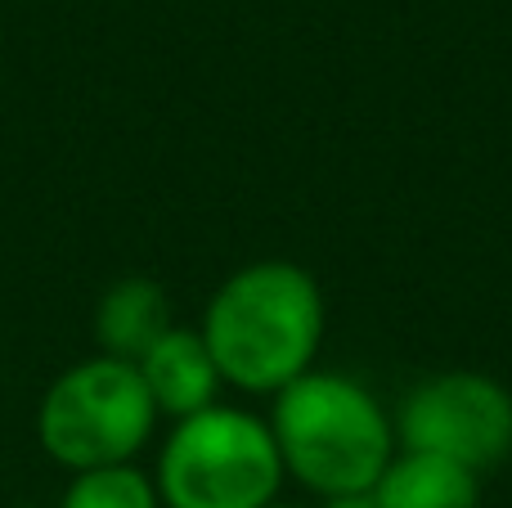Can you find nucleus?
I'll use <instances>...</instances> for the list:
<instances>
[{"mask_svg":"<svg viewBox=\"0 0 512 508\" xmlns=\"http://www.w3.org/2000/svg\"><path fill=\"white\" fill-rule=\"evenodd\" d=\"M373 495H378V508H477L481 477L441 455L396 450Z\"/></svg>","mask_w":512,"mask_h":508,"instance_id":"nucleus-8","label":"nucleus"},{"mask_svg":"<svg viewBox=\"0 0 512 508\" xmlns=\"http://www.w3.org/2000/svg\"><path fill=\"white\" fill-rule=\"evenodd\" d=\"M14 508H45V504H14Z\"/></svg>","mask_w":512,"mask_h":508,"instance_id":"nucleus-12","label":"nucleus"},{"mask_svg":"<svg viewBox=\"0 0 512 508\" xmlns=\"http://www.w3.org/2000/svg\"><path fill=\"white\" fill-rule=\"evenodd\" d=\"M54 508H162V500L153 473H144L140 464H113L72 473Z\"/></svg>","mask_w":512,"mask_h":508,"instance_id":"nucleus-9","label":"nucleus"},{"mask_svg":"<svg viewBox=\"0 0 512 508\" xmlns=\"http://www.w3.org/2000/svg\"><path fill=\"white\" fill-rule=\"evenodd\" d=\"M167 329H176V311H171V297L158 279L122 275L99 293V302H95L99 356L131 360L135 365Z\"/></svg>","mask_w":512,"mask_h":508,"instance_id":"nucleus-7","label":"nucleus"},{"mask_svg":"<svg viewBox=\"0 0 512 508\" xmlns=\"http://www.w3.org/2000/svg\"><path fill=\"white\" fill-rule=\"evenodd\" d=\"M162 414L131 360L86 356L68 365L36 405V441L63 473L135 464Z\"/></svg>","mask_w":512,"mask_h":508,"instance_id":"nucleus-4","label":"nucleus"},{"mask_svg":"<svg viewBox=\"0 0 512 508\" xmlns=\"http://www.w3.org/2000/svg\"><path fill=\"white\" fill-rule=\"evenodd\" d=\"M283 482L265 414L225 401L171 423L153 464L162 508H270Z\"/></svg>","mask_w":512,"mask_h":508,"instance_id":"nucleus-3","label":"nucleus"},{"mask_svg":"<svg viewBox=\"0 0 512 508\" xmlns=\"http://www.w3.org/2000/svg\"><path fill=\"white\" fill-rule=\"evenodd\" d=\"M265 423L279 446L283 477L315 500L373 491L400 450L387 405L360 378L319 365L270 396Z\"/></svg>","mask_w":512,"mask_h":508,"instance_id":"nucleus-2","label":"nucleus"},{"mask_svg":"<svg viewBox=\"0 0 512 508\" xmlns=\"http://www.w3.org/2000/svg\"><path fill=\"white\" fill-rule=\"evenodd\" d=\"M270 508H306V504H283V500H274Z\"/></svg>","mask_w":512,"mask_h":508,"instance_id":"nucleus-11","label":"nucleus"},{"mask_svg":"<svg viewBox=\"0 0 512 508\" xmlns=\"http://www.w3.org/2000/svg\"><path fill=\"white\" fill-rule=\"evenodd\" d=\"M400 450L441 455L490 473L512 455V392L477 369H445L414 383L391 410Z\"/></svg>","mask_w":512,"mask_h":508,"instance_id":"nucleus-5","label":"nucleus"},{"mask_svg":"<svg viewBox=\"0 0 512 508\" xmlns=\"http://www.w3.org/2000/svg\"><path fill=\"white\" fill-rule=\"evenodd\" d=\"M319 508H378V495L373 491H346V495H328V500H315Z\"/></svg>","mask_w":512,"mask_h":508,"instance_id":"nucleus-10","label":"nucleus"},{"mask_svg":"<svg viewBox=\"0 0 512 508\" xmlns=\"http://www.w3.org/2000/svg\"><path fill=\"white\" fill-rule=\"evenodd\" d=\"M135 369H140V378H144V387H149L158 414L171 419V423L221 405L225 378H221V369H216V360H212V351H207L198 324L194 329H189V324L167 329L140 360H135Z\"/></svg>","mask_w":512,"mask_h":508,"instance_id":"nucleus-6","label":"nucleus"},{"mask_svg":"<svg viewBox=\"0 0 512 508\" xmlns=\"http://www.w3.org/2000/svg\"><path fill=\"white\" fill-rule=\"evenodd\" d=\"M324 329L328 306L319 279L283 257L248 261L225 275L198 320L225 387L265 401L315 369Z\"/></svg>","mask_w":512,"mask_h":508,"instance_id":"nucleus-1","label":"nucleus"}]
</instances>
